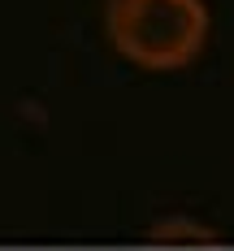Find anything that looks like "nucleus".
I'll return each mask as SVG.
<instances>
[{
  "mask_svg": "<svg viewBox=\"0 0 234 251\" xmlns=\"http://www.w3.org/2000/svg\"><path fill=\"white\" fill-rule=\"evenodd\" d=\"M108 44L139 70H182L208 39L204 0H108Z\"/></svg>",
  "mask_w": 234,
  "mask_h": 251,
  "instance_id": "1",
  "label": "nucleus"
},
{
  "mask_svg": "<svg viewBox=\"0 0 234 251\" xmlns=\"http://www.w3.org/2000/svg\"><path fill=\"white\" fill-rule=\"evenodd\" d=\"M156 243H212V229H204L191 217H165L160 226L152 229Z\"/></svg>",
  "mask_w": 234,
  "mask_h": 251,
  "instance_id": "2",
  "label": "nucleus"
}]
</instances>
